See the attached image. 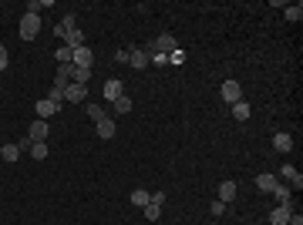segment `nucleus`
I'll use <instances>...</instances> for the list:
<instances>
[{
	"mask_svg": "<svg viewBox=\"0 0 303 225\" xmlns=\"http://www.w3.org/2000/svg\"><path fill=\"white\" fill-rule=\"evenodd\" d=\"M152 44H155V51H159V54H172V51H176L179 47V44H176V37H172V34H159V37H155V40H152Z\"/></svg>",
	"mask_w": 303,
	"mask_h": 225,
	"instance_id": "nucleus-7",
	"label": "nucleus"
},
{
	"mask_svg": "<svg viewBox=\"0 0 303 225\" xmlns=\"http://www.w3.org/2000/svg\"><path fill=\"white\" fill-rule=\"evenodd\" d=\"M31 158L44 161V158H48V145H44V141H31Z\"/></svg>",
	"mask_w": 303,
	"mask_h": 225,
	"instance_id": "nucleus-24",
	"label": "nucleus"
},
{
	"mask_svg": "<svg viewBox=\"0 0 303 225\" xmlns=\"http://www.w3.org/2000/svg\"><path fill=\"white\" fill-rule=\"evenodd\" d=\"M236 192H240V185H236V182H223V185H219V202H223V205H229V202L236 198Z\"/></svg>",
	"mask_w": 303,
	"mask_h": 225,
	"instance_id": "nucleus-14",
	"label": "nucleus"
},
{
	"mask_svg": "<svg viewBox=\"0 0 303 225\" xmlns=\"http://www.w3.org/2000/svg\"><path fill=\"white\" fill-rule=\"evenodd\" d=\"M145 218H148V222H155V218H159L162 215V205H155V202H148V205H145Z\"/></svg>",
	"mask_w": 303,
	"mask_h": 225,
	"instance_id": "nucleus-28",
	"label": "nucleus"
},
{
	"mask_svg": "<svg viewBox=\"0 0 303 225\" xmlns=\"http://www.w3.org/2000/svg\"><path fill=\"white\" fill-rule=\"evenodd\" d=\"M71 57H74V51L68 47V44H61V47L54 51V61H57V64H71Z\"/></svg>",
	"mask_w": 303,
	"mask_h": 225,
	"instance_id": "nucleus-21",
	"label": "nucleus"
},
{
	"mask_svg": "<svg viewBox=\"0 0 303 225\" xmlns=\"http://www.w3.org/2000/svg\"><path fill=\"white\" fill-rule=\"evenodd\" d=\"M279 185V178L273 175V171H263V175H256V188H259V192H270L273 195V188Z\"/></svg>",
	"mask_w": 303,
	"mask_h": 225,
	"instance_id": "nucleus-9",
	"label": "nucleus"
},
{
	"mask_svg": "<svg viewBox=\"0 0 303 225\" xmlns=\"http://www.w3.org/2000/svg\"><path fill=\"white\" fill-rule=\"evenodd\" d=\"M57 111H61V108H57L54 101H48V97H44V101H37V118H40V121H48V118H54Z\"/></svg>",
	"mask_w": 303,
	"mask_h": 225,
	"instance_id": "nucleus-12",
	"label": "nucleus"
},
{
	"mask_svg": "<svg viewBox=\"0 0 303 225\" xmlns=\"http://www.w3.org/2000/svg\"><path fill=\"white\" fill-rule=\"evenodd\" d=\"M279 178L287 182V188H303V175L293 168V165H283V168H279Z\"/></svg>",
	"mask_w": 303,
	"mask_h": 225,
	"instance_id": "nucleus-3",
	"label": "nucleus"
},
{
	"mask_svg": "<svg viewBox=\"0 0 303 225\" xmlns=\"http://www.w3.org/2000/svg\"><path fill=\"white\" fill-rule=\"evenodd\" d=\"M71 81H74V84H88V81H91V67H74Z\"/></svg>",
	"mask_w": 303,
	"mask_h": 225,
	"instance_id": "nucleus-22",
	"label": "nucleus"
},
{
	"mask_svg": "<svg viewBox=\"0 0 303 225\" xmlns=\"http://www.w3.org/2000/svg\"><path fill=\"white\" fill-rule=\"evenodd\" d=\"M0 158L7 161V165H14V161L20 158V148H17V141H14V145H4V148H0Z\"/></svg>",
	"mask_w": 303,
	"mask_h": 225,
	"instance_id": "nucleus-18",
	"label": "nucleus"
},
{
	"mask_svg": "<svg viewBox=\"0 0 303 225\" xmlns=\"http://www.w3.org/2000/svg\"><path fill=\"white\" fill-rule=\"evenodd\" d=\"M88 118H91V121L98 124V121H104L108 114H104V108H101V105H88Z\"/></svg>",
	"mask_w": 303,
	"mask_h": 225,
	"instance_id": "nucleus-27",
	"label": "nucleus"
},
{
	"mask_svg": "<svg viewBox=\"0 0 303 225\" xmlns=\"http://www.w3.org/2000/svg\"><path fill=\"white\" fill-rule=\"evenodd\" d=\"M48 101H54V105H57V108H61V105H64V88H61V84H54V88H51V91H48Z\"/></svg>",
	"mask_w": 303,
	"mask_h": 225,
	"instance_id": "nucleus-25",
	"label": "nucleus"
},
{
	"mask_svg": "<svg viewBox=\"0 0 303 225\" xmlns=\"http://www.w3.org/2000/svg\"><path fill=\"white\" fill-rule=\"evenodd\" d=\"M287 225H303V215H300V212H293V215H290V222Z\"/></svg>",
	"mask_w": 303,
	"mask_h": 225,
	"instance_id": "nucleus-35",
	"label": "nucleus"
},
{
	"mask_svg": "<svg viewBox=\"0 0 303 225\" xmlns=\"http://www.w3.org/2000/svg\"><path fill=\"white\" fill-rule=\"evenodd\" d=\"M95 128H98V138H104V141H112V138L118 135V128H115V121H112V118H104V121H98Z\"/></svg>",
	"mask_w": 303,
	"mask_h": 225,
	"instance_id": "nucleus-11",
	"label": "nucleus"
},
{
	"mask_svg": "<svg viewBox=\"0 0 303 225\" xmlns=\"http://www.w3.org/2000/svg\"><path fill=\"white\" fill-rule=\"evenodd\" d=\"M182 61H185V54H182V51H172V54H168V64H182Z\"/></svg>",
	"mask_w": 303,
	"mask_h": 225,
	"instance_id": "nucleus-31",
	"label": "nucleus"
},
{
	"mask_svg": "<svg viewBox=\"0 0 303 225\" xmlns=\"http://www.w3.org/2000/svg\"><path fill=\"white\" fill-rule=\"evenodd\" d=\"M219 94H223V101H229V105H236V101H243V91L236 81H223V88H219Z\"/></svg>",
	"mask_w": 303,
	"mask_h": 225,
	"instance_id": "nucleus-5",
	"label": "nucleus"
},
{
	"mask_svg": "<svg viewBox=\"0 0 303 225\" xmlns=\"http://www.w3.org/2000/svg\"><path fill=\"white\" fill-rule=\"evenodd\" d=\"M27 138H31V141H48V121H34L31 124V131H27Z\"/></svg>",
	"mask_w": 303,
	"mask_h": 225,
	"instance_id": "nucleus-10",
	"label": "nucleus"
},
{
	"mask_svg": "<svg viewBox=\"0 0 303 225\" xmlns=\"http://www.w3.org/2000/svg\"><path fill=\"white\" fill-rule=\"evenodd\" d=\"M232 118H236V121H246L249 118V105H246V101H236V105H232Z\"/></svg>",
	"mask_w": 303,
	"mask_h": 225,
	"instance_id": "nucleus-23",
	"label": "nucleus"
},
{
	"mask_svg": "<svg viewBox=\"0 0 303 225\" xmlns=\"http://www.w3.org/2000/svg\"><path fill=\"white\" fill-rule=\"evenodd\" d=\"M0 71H7V47L0 44Z\"/></svg>",
	"mask_w": 303,
	"mask_h": 225,
	"instance_id": "nucleus-34",
	"label": "nucleus"
},
{
	"mask_svg": "<svg viewBox=\"0 0 303 225\" xmlns=\"http://www.w3.org/2000/svg\"><path fill=\"white\" fill-rule=\"evenodd\" d=\"M148 202H152V195L145 192V188H135V192H132V205H135V209H145Z\"/></svg>",
	"mask_w": 303,
	"mask_h": 225,
	"instance_id": "nucleus-20",
	"label": "nucleus"
},
{
	"mask_svg": "<svg viewBox=\"0 0 303 225\" xmlns=\"http://www.w3.org/2000/svg\"><path fill=\"white\" fill-rule=\"evenodd\" d=\"M290 215H293V209H283V205H276V209L270 212V225H287Z\"/></svg>",
	"mask_w": 303,
	"mask_h": 225,
	"instance_id": "nucleus-15",
	"label": "nucleus"
},
{
	"mask_svg": "<svg viewBox=\"0 0 303 225\" xmlns=\"http://www.w3.org/2000/svg\"><path fill=\"white\" fill-rule=\"evenodd\" d=\"M101 94H104V101H112V105H115V101H118V97L125 94V84H121L118 78H112V81H104V91H101Z\"/></svg>",
	"mask_w": 303,
	"mask_h": 225,
	"instance_id": "nucleus-4",
	"label": "nucleus"
},
{
	"mask_svg": "<svg viewBox=\"0 0 303 225\" xmlns=\"http://www.w3.org/2000/svg\"><path fill=\"white\" fill-rule=\"evenodd\" d=\"M115 111H118V114H128V111H132V97H128V94H121L118 101H115Z\"/></svg>",
	"mask_w": 303,
	"mask_h": 225,
	"instance_id": "nucleus-29",
	"label": "nucleus"
},
{
	"mask_svg": "<svg viewBox=\"0 0 303 225\" xmlns=\"http://www.w3.org/2000/svg\"><path fill=\"white\" fill-rule=\"evenodd\" d=\"M37 34H40V14H24L20 17V37L34 40Z\"/></svg>",
	"mask_w": 303,
	"mask_h": 225,
	"instance_id": "nucleus-1",
	"label": "nucleus"
},
{
	"mask_svg": "<svg viewBox=\"0 0 303 225\" xmlns=\"http://www.w3.org/2000/svg\"><path fill=\"white\" fill-rule=\"evenodd\" d=\"M128 64L135 67V71H145V67H148V54H145L142 47H132L128 51Z\"/></svg>",
	"mask_w": 303,
	"mask_h": 225,
	"instance_id": "nucleus-8",
	"label": "nucleus"
},
{
	"mask_svg": "<svg viewBox=\"0 0 303 225\" xmlns=\"http://www.w3.org/2000/svg\"><path fill=\"white\" fill-rule=\"evenodd\" d=\"M64 44H68V47L71 51H78V47H84V34L78 31V27H74L71 34H68V37H64Z\"/></svg>",
	"mask_w": 303,
	"mask_h": 225,
	"instance_id": "nucleus-19",
	"label": "nucleus"
},
{
	"mask_svg": "<svg viewBox=\"0 0 303 225\" xmlns=\"http://www.w3.org/2000/svg\"><path fill=\"white\" fill-rule=\"evenodd\" d=\"M209 212L219 218V215H226V205H223V202H212V205H209Z\"/></svg>",
	"mask_w": 303,
	"mask_h": 225,
	"instance_id": "nucleus-32",
	"label": "nucleus"
},
{
	"mask_svg": "<svg viewBox=\"0 0 303 225\" xmlns=\"http://www.w3.org/2000/svg\"><path fill=\"white\" fill-rule=\"evenodd\" d=\"M71 64L74 67H91V64H95V51H91L88 44L78 47V51H74V57H71Z\"/></svg>",
	"mask_w": 303,
	"mask_h": 225,
	"instance_id": "nucleus-6",
	"label": "nucleus"
},
{
	"mask_svg": "<svg viewBox=\"0 0 303 225\" xmlns=\"http://www.w3.org/2000/svg\"><path fill=\"white\" fill-rule=\"evenodd\" d=\"M273 198H276L283 209H293L296 212V205H293V198H290V188L287 185H276V188H273Z\"/></svg>",
	"mask_w": 303,
	"mask_h": 225,
	"instance_id": "nucleus-13",
	"label": "nucleus"
},
{
	"mask_svg": "<svg viewBox=\"0 0 303 225\" xmlns=\"http://www.w3.org/2000/svg\"><path fill=\"white\" fill-rule=\"evenodd\" d=\"M71 74H74V64H57V78H54V84L68 88V84H71Z\"/></svg>",
	"mask_w": 303,
	"mask_h": 225,
	"instance_id": "nucleus-16",
	"label": "nucleus"
},
{
	"mask_svg": "<svg viewBox=\"0 0 303 225\" xmlns=\"http://www.w3.org/2000/svg\"><path fill=\"white\" fill-rule=\"evenodd\" d=\"M300 17H303V7L300 4H290L287 7V20H300Z\"/></svg>",
	"mask_w": 303,
	"mask_h": 225,
	"instance_id": "nucleus-30",
	"label": "nucleus"
},
{
	"mask_svg": "<svg viewBox=\"0 0 303 225\" xmlns=\"http://www.w3.org/2000/svg\"><path fill=\"white\" fill-rule=\"evenodd\" d=\"M74 27H78V17H74V14H64V20H61V31H64V37H68V34L74 31Z\"/></svg>",
	"mask_w": 303,
	"mask_h": 225,
	"instance_id": "nucleus-26",
	"label": "nucleus"
},
{
	"mask_svg": "<svg viewBox=\"0 0 303 225\" xmlns=\"http://www.w3.org/2000/svg\"><path fill=\"white\" fill-rule=\"evenodd\" d=\"M273 148H276V152H283V155H287V152H293V138H290L287 131H279V135L273 138Z\"/></svg>",
	"mask_w": 303,
	"mask_h": 225,
	"instance_id": "nucleus-17",
	"label": "nucleus"
},
{
	"mask_svg": "<svg viewBox=\"0 0 303 225\" xmlns=\"http://www.w3.org/2000/svg\"><path fill=\"white\" fill-rule=\"evenodd\" d=\"M84 97H88V84H68V88H64V101H68V105H81V101H84Z\"/></svg>",
	"mask_w": 303,
	"mask_h": 225,
	"instance_id": "nucleus-2",
	"label": "nucleus"
},
{
	"mask_svg": "<svg viewBox=\"0 0 303 225\" xmlns=\"http://www.w3.org/2000/svg\"><path fill=\"white\" fill-rule=\"evenodd\" d=\"M115 61H118V64H128V51H125V47L115 51Z\"/></svg>",
	"mask_w": 303,
	"mask_h": 225,
	"instance_id": "nucleus-33",
	"label": "nucleus"
}]
</instances>
